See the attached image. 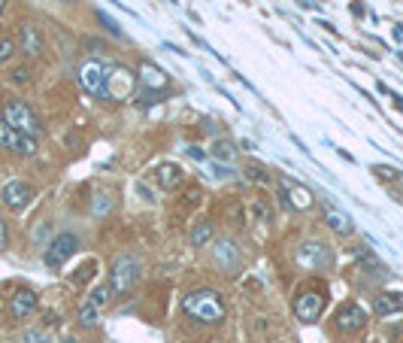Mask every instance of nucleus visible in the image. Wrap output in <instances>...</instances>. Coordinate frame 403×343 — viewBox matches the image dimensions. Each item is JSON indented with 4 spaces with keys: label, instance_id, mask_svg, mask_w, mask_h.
I'll list each match as a JSON object with an SVG mask.
<instances>
[{
    "label": "nucleus",
    "instance_id": "1",
    "mask_svg": "<svg viewBox=\"0 0 403 343\" xmlns=\"http://www.w3.org/2000/svg\"><path fill=\"white\" fill-rule=\"evenodd\" d=\"M182 313L197 325H222L228 316V304H224L218 289H192L182 295Z\"/></svg>",
    "mask_w": 403,
    "mask_h": 343
},
{
    "label": "nucleus",
    "instance_id": "2",
    "mask_svg": "<svg viewBox=\"0 0 403 343\" xmlns=\"http://www.w3.org/2000/svg\"><path fill=\"white\" fill-rule=\"evenodd\" d=\"M0 119L6 122L12 131H19V134H25V137H34V140H40L43 137V122H40V115H36V109L31 104H25V100H19V98H6L3 100V107H0Z\"/></svg>",
    "mask_w": 403,
    "mask_h": 343
},
{
    "label": "nucleus",
    "instance_id": "3",
    "mask_svg": "<svg viewBox=\"0 0 403 343\" xmlns=\"http://www.w3.org/2000/svg\"><path fill=\"white\" fill-rule=\"evenodd\" d=\"M143 280V261L137 258V255H115L113 265H109V280L106 286L113 295H128V291L137 289V283Z\"/></svg>",
    "mask_w": 403,
    "mask_h": 343
},
{
    "label": "nucleus",
    "instance_id": "4",
    "mask_svg": "<svg viewBox=\"0 0 403 343\" xmlns=\"http://www.w3.org/2000/svg\"><path fill=\"white\" fill-rule=\"evenodd\" d=\"M137 89H140V79H137V70H130L128 64L113 61L106 70V104H122V100H134Z\"/></svg>",
    "mask_w": 403,
    "mask_h": 343
},
{
    "label": "nucleus",
    "instance_id": "5",
    "mask_svg": "<svg viewBox=\"0 0 403 343\" xmlns=\"http://www.w3.org/2000/svg\"><path fill=\"white\" fill-rule=\"evenodd\" d=\"M325 307H327V298L319 286H303L291 298V313H295L300 325H316L325 316Z\"/></svg>",
    "mask_w": 403,
    "mask_h": 343
},
{
    "label": "nucleus",
    "instance_id": "6",
    "mask_svg": "<svg viewBox=\"0 0 403 343\" xmlns=\"http://www.w3.org/2000/svg\"><path fill=\"white\" fill-rule=\"evenodd\" d=\"M295 261L303 271H331L336 261V250L325 240H300L295 246Z\"/></svg>",
    "mask_w": 403,
    "mask_h": 343
},
{
    "label": "nucleus",
    "instance_id": "7",
    "mask_svg": "<svg viewBox=\"0 0 403 343\" xmlns=\"http://www.w3.org/2000/svg\"><path fill=\"white\" fill-rule=\"evenodd\" d=\"M276 201H279L288 213H303V210L316 207L312 188H306L303 182H297L291 177H279V182H276Z\"/></svg>",
    "mask_w": 403,
    "mask_h": 343
},
{
    "label": "nucleus",
    "instance_id": "8",
    "mask_svg": "<svg viewBox=\"0 0 403 343\" xmlns=\"http://www.w3.org/2000/svg\"><path fill=\"white\" fill-rule=\"evenodd\" d=\"M106 70H109V61L104 58H85L76 70V79H79V89H82L88 98L94 100H104L106 94Z\"/></svg>",
    "mask_w": 403,
    "mask_h": 343
},
{
    "label": "nucleus",
    "instance_id": "9",
    "mask_svg": "<svg viewBox=\"0 0 403 343\" xmlns=\"http://www.w3.org/2000/svg\"><path fill=\"white\" fill-rule=\"evenodd\" d=\"M76 250H79V237L73 234V231H61V234H55L49 240L46 250H43V265H46L49 271H61L73 255H76Z\"/></svg>",
    "mask_w": 403,
    "mask_h": 343
},
{
    "label": "nucleus",
    "instance_id": "10",
    "mask_svg": "<svg viewBox=\"0 0 403 343\" xmlns=\"http://www.w3.org/2000/svg\"><path fill=\"white\" fill-rule=\"evenodd\" d=\"M334 328L343 334V338H355L367 328V310L358 301H343L334 313Z\"/></svg>",
    "mask_w": 403,
    "mask_h": 343
},
{
    "label": "nucleus",
    "instance_id": "11",
    "mask_svg": "<svg viewBox=\"0 0 403 343\" xmlns=\"http://www.w3.org/2000/svg\"><path fill=\"white\" fill-rule=\"evenodd\" d=\"M16 46H19V52L25 58H31V61L43 58V52H46V36H43L40 25H34V21H21L19 31H16Z\"/></svg>",
    "mask_w": 403,
    "mask_h": 343
},
{
    "label": "nucleus",
    "instance_id": "12",
    "mask_svg": "<svg viewBox=\"0 0 403 343\" xmlns=\"http://www.w3.org/2000/svg\"><path fill=\"white\" fill-rule=\"evenodd\" d=\"M212 265H216L222 274H240V267H243V255H240V246L233 243L231 237L212 240Z\"/></svg>",
    "mask_w": 403,
    "mask_h": 343
},
{
    "label": "nucleus",
    "instance_id": "13",
    "mask_svg": "<svg viewBox=\"0 0 403 343\" xmlns=\"http://www.w3.org/2000/svg\"><path fill=\"white\" fill-rule=\"evenodd\" d=\"M0 149H10V152H16V155H21V158H34L36 152H40V146H36L34 137L19 134V131H12L3 119H0Z\"/></svg>",
    "mask_w": 403,
    "mask_h": 343
},
{
    "label": "nucleus",
    "instance_id": "14",
    "mask_svg": "<svg viewBox=\"0 0 403 343\" xmlns=\"http://www.w3.org/2000/svg\"><path fill=\"white\" fill-rule=\"evenodd\" d=\"M0 201H3L6 210H12V213H21V210H25L27 203L34 201L31 182H25V179H10V182L3 186V192H0Z\"/></svg>",
    "mask_w": 403,
    "mask_h": 343
},
{
    "label": "nucleus",
    "instance_id": "15",
    "mask_svg": "<svg viewBox=\"0 0 403 343\" xmlns=\"http://www.w3.org/2000/svg\"><path fill=\"white\" fill-rule=\"evenodd\" d=\"M137 79H140V89L143 91H158L161 94V89H167V85H170V76H167V70L158 67V64H152L149 58H146V61H140Z\"/></svg>",
    "mask_w": 403,
    "mask_h": 343
},
{
    "label": "nucleus",
    "instance_id": "16",
    "mask_svg": "<svg viewBox=\"0 0 403 343\" xmlns=\"http://www.w3.org/2000/svg\"><path fill=\"white\" fill-rule=\"evenodd\" d=\"M36 304H40V298H36L34 289H16L10 295V304H6V310H10L12 319H27L36 310Z\"/></svg>",
    "mask_w": 403,
    "mask_h": 343
},
{
    "label": "nucleus",
    "instance_id": "17",
    "mask_svg": "<svg viewBox=\"0 0 403 343\" xmlns=\"http://www.w3.org/2000/svg\"><path fill=\"white\" fill-rule=\"evenodd\" d=\"M325 225L336 237H352L355 234V219H352L349 213H343L336 203H325Z\"/></svg>",
    "mask_w": 403,
    "mask_h": 343
},
{
    "label": "nucleus",
    "instance_id": "18",
    "mask_svg": "<svg viewBox=\"0 0 403 343\" xmlns=\"http://www.w3.org/2000/svg\"><path fill=\"white\" fill-rule=\"evenodd\" d=\"M373 313H376L379 319H388V316H398V313H403V291L382 289L376 298H373Z\"/></svg>",
    "mask_w": 403,
    "mask_h": 343
},
{
    "label": "nucleus",
    "instance_id": "19",
    "mask_svg": "<svg viewBox=\"0 0 403 343\" xmlns=\"http://www.w3.org/2000/svg\"><path fill=\"white\" fill-rule=\"evenodd\" d=\"M155 182L161 192H176V188L185 182V170L176 162H161L155 164Z\"/></svg>",
    "mask_w": 403,
    "mask_h": 343
},
{
    "label": "nucleus",
    "instance_id": "20",
    "mask_svg": "<svg viewBox=\"0 0 403 343\" xmlns=\"http://www.w3.org/2000/svg\"><path fill=\"white\" fill-rule=\"evenodd\" d=\"M237 140H231V137H218V140L209 143V158L218 164H233V158H237Z\"/></svg>",
    "mask_w": 403,
    "mask_h": 343
},
{
    "label": "nucleus",
    "instance_id": "21",
    "mask_svg": "<svg viewBox=\"0 0 403 343\" xmlns=\"http://www.w3.org/2000/svg\"><path fill=\"white\" fill-rule=\"evenodd\" d=\"M212 240H216V225L209 219H200V222L192 225V234H188L192 250H207V246H212Z\"/></svg>",
    "mask_w": 403,
    "mask_h": 343
},
{
    "label": "nucleus",
    "instance_id": "22",
    "mask_svg": "<svg viewBox=\"0 0 403 343\" xmlns=\"http://www.w3.org/2000/svg\"><path fill=\"white\" fill-rule=\"evenodd\" d=\"M370 173L376 177L379 182H385V186H403V170L400 167H391V164H373Z\"/></svg>",
    "mask_w": 403,
    "mask_h": 343
},
{
    "label": "nucleus",
    "instance_id": "23",
    "mask_svg": "<svg viewBox=\"0 0 403 343\" xmlns=\"http://www.w3.org/2000/svg\"><path fill=\"white\" fill-rule=\"evenodd\" d=\"M76 325L79 328H88V331H97L100 328V310L94 307V304H82V307H79V313H76Z\"/></svg>",
    "mask_w": 403,
    "mask_h": 343
},
{
    "label": "nucleus",
    "instance_id": "24",
    "mask_svg": "<svg viewBox=\"0 0 403 343\" xmlns=\"http://www.w3.org/2000/svg\"><path fill=\"white\" fill-rule=\"evenodd\" d=\"M113 210H115V198L109 192H97L91 198V216L94 219H106Z\"/></svg>",
    "mask_w": 403,
    "mask_h": 343
},
{
    "label": "nucleus",
    "instance_id": "25",
    "mask_svg": "<svg viewBox=\"0 0 403 343\" xmlns=\"http://www.w3.org/2000/svg\"><path fill=\"white\" fill-rule=\"evenodd\" d=\"M243 177H246L249 182H258V186H267V182L273 179L267 167H264V164H255V162H249V164L243 167Z\"/></svg>",
    "mask_w": 403,
    "mask_h": 343
},
{
    "label": "nucleus",
    "instance_id": "26",
    "mask_svg": "<svg viewBox=\"0 0 403 343\" xmlns=\"http://www.w3.org/2000/svg\"><path fill=\"white\" fill-rule=\"evenodd\" d=\"M21 343H52V338H49L46 328L31 325V328H25V331H21Z\"/></svg>",
    "mask_w": 403,
    "mask_h": 343
},
{
    "label": "nucleus",
    "instance_id": "27",
    "mask_svg": "<svg viewBox=\"0 0 403 343\" xmlns=\"http://www.w3.org/2000/svg\"><path fill=\"white\" fill-rule=\"evenodd\" d=\"M109 295H113V291H109V286L106 283H100V286H94L91 291H88V304H94V307H106L109 304Z\"/></svg>",
    "mask_w": 403,
    "mask_h": 343
},
{
    "label": "nucleus",
    "instance_id": "28",
    "mask_svg": "<svg viewBox=\"0 0 403 343\" xmlns=\"http://www.w3.org/2000/svg\"><path fill=\"white\" fill-rule=\"evenodd\" d=\"M31 79H34L31 64H19V67H12V70H10V82H12V85H27Z\"/></svg>",
    "mask_w": 403,
    "mask_h": 343
},
{
    "label": "nucleus",
    "instance_id": "29",
    "mask_svg": "<svg viewBox=\"0 0 403 343\" xmlns=\"http://www.w3.org/2000/svg\"><path fill=\"white\" fill-rule=\"evenodd\" d=\"M19 46H16V36H0V64H10L16 58Z\"/></svg>",
    "mask_w": 403,
    "mask_h": 343
},
{
    "label": "nucleus",
    "instance_id": "30",
    "mask_svg": "<svg viewBox=\"0 0 403 343\" xmlns=\"http://www.w3.org/2000/svg\"><path fill=\"white\" fill-rule=\"evenodd\" d=\"M207 177H209V179H216V182H222V179H231V177H233V170H231L228 164L207 162Z\"/></svg>",
    "mask_w": 403,
    "mask_h": 343
},
{
    "label": "nucleus",
    "instance_id": "31",
    "mask_svg": "<svg viewBox=\"0 0 403 343\" xmlns=\"http://www.w3.org/2000/svg\"><path fill=\"white\" fill-rule=\"evenodd\" d=\"M252 216L258 219V222L270 225V222H273V207H270L267 201H252Z\"/></svg>",
    "mask_w": 403,
    "mask_h": 343
},
{
    "label": "nucleus",
    "instance_id": "32",
    "mask_svg": "<svg viewBox=\"0 0 403 343\" xmlns=\"http://www.w3.org/2000/svg\"><path fill=\"white\" fill-rule=\"evenodd\" d=\"M97 21H100V25H104V31H106V34H113V36H115V40H122V36H124L122 25H119V21H115V19H109L104 10L97 12Z\"/></svg>",
    "mask_w": 403,
    "mask_h": 343
},
{
    "label": "nucleus",
    "instance_id": "33",
    "mask_svg": "<svg viewBox=\"0 0 403 343\" xmlns=\"http://www.w3.org/2000/svg\"><path fill=\"white\" fill-rule=\"evenodd\" d=\"M185 155L192 158V162H200V164L209 162V152H203L200 146H185Z\"/></svg>",
    "mask_w": 403,
    "mask_h": 343
},
{
    "label": "nucleus",
    "instance_id": "34",
    "mask_svg": "<svg viewBox=\"0 0 403 343\" xmlns=\"http://www.w3.org/2000/svg\"><path fill=\"white\" fill-rule=\"evenodd\" d=\"M10 246V225H6V219L0 216V252Z\"/></svg>",
    "mask_w": 403,
    "mask_h": 343
},
{
    "label": "nucleus",
    "instance_id": "35",
    "mask_svg": "<svg viewBox=\"0 0 403 343\" xmlns=\"http://www.w3.org/2000/svg\"><path fill=\"white\" fill-rule=\"evenodd\" d=\"M349 12H352L355 19H364V12H367V10H364V0H352V3H349Z\"/></svg>",
    "mask_w": 403,
    "mask_h": 343
},
{
    "label": "nucleus",
    "instance_id": "36",
    "mask_svg": "<svg viewBox=\"0 0 403 343\" xmlns=\"http://www.w3.org/2000/svg\"><path fill=\"white\" fill-rule=\"evenodd\" d=\"M85 49H94V55H106V46L100 40H88L85 43Z\"/></svg>",
    "mask_w": 403,
    "mask_h": 343
},
{
    "label": "nucleus",
    "instance_id": "37",
    "mask_svg": "<svg viewBox=\"0 0 403 343\" xmlns=\"http://www.w3.org/2000/svg\"><path fill=\"white\" fill-rule=\"evenodd\" d=\"M203 131H207V134H218V122L216 119H203Z\"/></svg>",
    "mask_w": 403,
    "mask_h": 343
},
{
    "label": "nucleus",
    "instance_id": "38",
    "mask_svg": "<svg viewBox=\"0 0 403 343\" xmlns=\"http://www.w3.org/2000/svg\"><path fill=\"white\" fill-rule=\"evenodd\" d=\"M336 149V155L343 158V162H349V164H355V155H352V152H346V149H340V146H334Z\"/></svg>",
    "mask_w": 403,
    "mask_h": 343
},
{
    "label": "nucleus",
    "instance_id": "39",
    "mask_svg": "<svg viewBox=\"0 0 403 343\" xmlns=\"http://www.w3.org/2000/svg\"><path fill=\"white\" fill-rule=\"evenodd\" d=\"M391 100H394V109H400V113H403V94L391 91Z\"/></svg>",
    "mask_w": 403,
    "mask_h": 343
},
{
    "label": "nucleus",
    "instance_id": "40",
    "mask_svg": "<svg viewBox=\"0 0 403 343\" xmlns=\"http://www.w3.org/2000/svg\"><path fill=\"white\" fill-rule=\"evenodd\" d=\"M319 27H325V31H327V34H334V36L340 34V31H336V27L331 25V21H319Z\"/></svg>",
    "mask_w": 403,
    "mask_h": 343
},
{
    "label": "nucleus",
    "instance_id": "41",
    "mask_svg": "<svg viewBox=\"0 0 403 343\" xmlns=\"http://www.w3.org/2000/svg\"><path fill=\"white\" fill-rule=\"evenodd\" d=\"M164 49H170V52H173V55H188V52H185V49L173 46V43H164Z\"/></svg>",
    "mask_w": 403,
    "mask_h": 343
},
{
    "label": "nucleus",
    "instance_id": "42",
    "mask_svg": "<svg viewBox=\"0 0 403 343\" xmlns=\"http://www.w3.org/2000/svg\"><path fill=\"white\" fill-rule=\"evenodd\" d=\"M61 343H79V338H73V334H67V338H61Z\"/></svg>",
    "mask_w": 403,
    "mask_h": 343
},
{
    "label": "nucleus",
    "instance_id": "43",
    "mask_svg": "<svg viewBox=\"0 0 403 343\" xmlns=\"http://www.w3.org/2000/svg\"><path fill=\"white\" fill-rule=\"evenodd\" d=\"M6 6H10V0H0V16L6 12Z\"/></svg>",
    "mask_w": 403,
    "mask_h": 343
},
{
    "label": "nucleus",
    "instance_id": "44",
    "mask_svg": "<svg viewBox=\"0 0 403 343\" xmlns=\"http://www.w3.org/2000/svg\"><path fill=\"white\" fill-rule=\"evenodd\" d=\"M58 3H76V0H58Z\"/></svg>",
    "mask_w": 403,
    "mask_h": 343
}]
</instances>
